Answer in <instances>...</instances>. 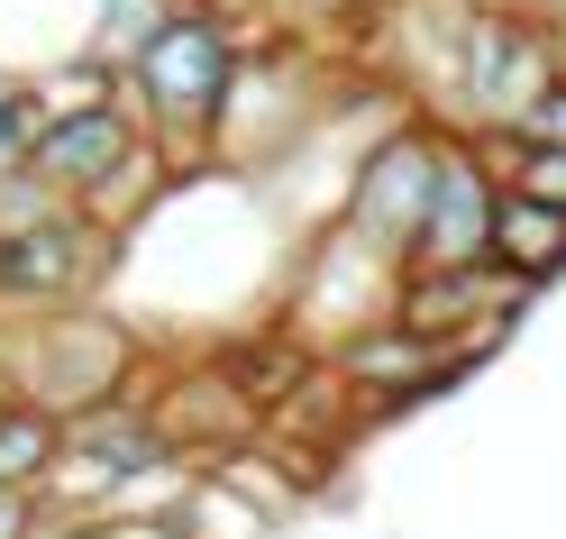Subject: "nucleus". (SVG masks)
<instances>
[{"label":"nucleus","mask_w":566,"mask_h":539,"mask_svg":"<svg viewBox=\"0 0 566 539\" xmlns=\"http://www.w3.org/2000/svg\"><path fill=\"white\" fill-rule=\"evenodd\" d=\"M548 74H557L548 28L521 19V10H467L448 28V101L467 120H484V128H512L539 101Z\"/></svg>","instance_id":"1"},{"label":"nucleus","mask_w":566,"mask_h":539,"mask_svg":"<svg viewBox=\"0 0 566 539\" xmlns=\"http://www.w3.org/2000/svg\"><path fill=\"white\" fill-rule=\"evenodd\" d=\"M119 366H128V339L119 330H101V320H64V330L46 339L38 393H55V403H101V393L119 384Z\"/></svg>","instance_id":"7"},{"label":"nucleus","mask_w":566,"mask_h":539,"mask_svg":"<svg viewBox=\"0 0 566 539\" xmlns=\"http://www.w3.org/2000/svg\"><path fill=\"white\" fill-rule=\"evenodd\" d=\"M493 174L475 165V147L439 137V174H430V201H420V229H411V266H484L493 257Z\"/></svg>","instance_id":"4"},{"label":"nucleus","mask_w":566,"mask_h":539,"mask_svg":"<svg viewBox=\"0 0 566 539\" xmlns=\"http://www.w3.org/2000/svg\"><path fill=\"white\" fill-rule=\"evenodd\" d=\"M293 19H366V10H384V0H283Z\"/></svg>","instance_id":"12"},{"label":"nucleus","mask_w":566,"mask_h":539,"mask_svg":"<svg viewBox=\"0 0 566 539\" xmlns=\"http://www.w3.org/2000/svg\"><path fill=\"white\" fill-rule=\"evenodd\" d=\"M493 266H512L521 283L557 274L566 266V210L521 201V193H493Z\"/></svg>","instance_id":"8"},{"label":"nucleus","mask_w":566,"mask_h":539,"mask_svg":"<svg viewBox=\"0 0 566 539\" xmlns=\"http://www.w3.org/2000/svg\"><path fill=\"white\" fill-rule=\"evenodd\" d=\"M430 174H439V137H430V128H394V137L357 165V201H347L357 238L411 257V229H420V201H430Z\"/></svg>","instance_id":"5"},{"label":"nucleus","mask_w":566,"mask_h":539,"mask_svg":"<svg viewBox=\"0 0 566 539\" xmlns=\"http://www.w3.org/2000/svg\"><path fill=\"white\" fill-rule=\"evenodd\" d=\"M128 165H137V120L119 101H74V111L38 120V137H28V174L46 193H101Z\"/></svg>","instance_id":"3"},{"label":"nucleus","mask_w":566,"mask_h":539,"mask_svg":"<svg viewBox=\"0 0 566 539\" xmlns=\"http://www.w3.org/2000/svg\"><path fill=\"white\" fill-rule=\"evenodd\" d=\"M92 257H101V238L74 210H46L28 229H0V293L10 302H55V293H74L92 274Z\"/></svg>","instance_id":"6"},{"label":"nucleus","mask_w":566,"mask_h":539,"mask_svg":"<svg viewBox=\"0 0 566 539\" xmlns=\"http://www.w3.org/2000/svg\"><path fill=\"white\" fill-rule=\"evenodd\" d=\"M0 539H28V502H19V485H0Z\"/></svg>","instance_id":"13"},{"label":"nucleus","mask_w":566,"mask_h":539,"mask_svg":"<svg viewBox=\"0 0 566 539\" xmlns=\"http://www.w3.org/2000/svg\"><path fill=\"white\" fill-rule=\"evenodd\" d=\"M512 137H566V74H548L539 83V101L512 120Z\"/></svg>","instance_id":"11"},{"label":"nucleus","mask_w":566,"mask_h":539,"mask_svg":"<svg viewBox=\"0 0 566 539\" xmlns=\"http://www.w3.org/2000/svg\"><path fill=\"white\" fill-rule=\"evenodd\" d=\"M128 83L165 128H201V120H220L229 92H238V38L210 10H165L147 38H137Z\"/></svg>","instance_id":"2"},{"label":"nucleus","mask_w":566,"mask_h":539,"mask_svg":"<svg viewBox=\"0 0 566 539\" xmlns=\"http://www.w3.org/2000/svg\"><path fill=\"white\" fill-rule=\"evenodd\" d=\"M503 193L566 210V137H512V184Z\"/></svg>","instance_id":"10"},{"label":"nucleus","mask_w":566,"mask_h":539,"mask_svg":"<svg viewBox=\"0 0 566 539\" xmlns=\"http://www.w3.org/2000/svg\"><path fill=\"white\" fill-rule=\"evenodd\" d=\"M64 457V429H55V412H38V403H19V412H0V485H38L46 466Z\"/></svg>","instance_id":"9"}]
</instances>
